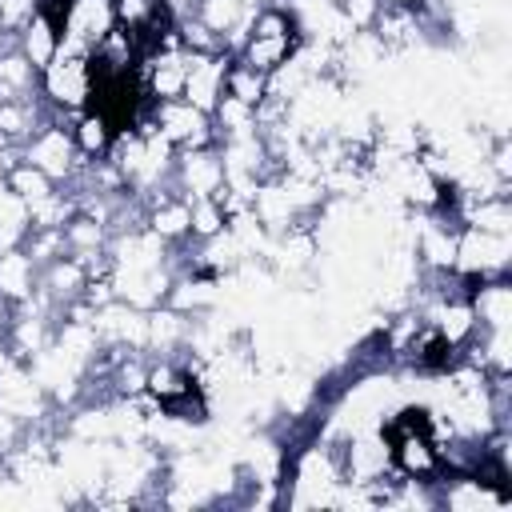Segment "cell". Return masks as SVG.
I'll return each instance as SVG.
<instances>
[{
  "label": "cell",
  "instance_id": "obj_1",
  "mask_svg": "<svg viewBox=\"0 0 512 512\" xmlns=\"http://www.w3.org/2000/svg\"><path fill=\"white\" fill-rule=\"evenodd\" d=\"M28 164H36L52 180L68 176L72 172V140H68V132L64 128H52V124L40 128L32 136V144H28Z\"/></svg>",
  "mask_w": 512,
  "mask_h": 512
},
{
  "label": "cell",
  "instance_id": "obj_2",
  "mask_svg": "<svg viewBox=\"0 0 512 512\" xmlns=\"http://www.w3.org/2000/svg\"><path fill=\"white\" fill-rule=\"evenodd\" d=\"M180 176H184V188L196 196H216L220 184H224V164L212 156V152H200L192 148L184 160H180Z\"/></svg>",
  "mask_w": 512,
  "mask_h": 512
},
{
  "label": "cell",
  "instance_id": "obj_3",
  "mask_svg": "<svg viewBox=\"0 0 512 512\" xmlns=\"http://www.w3.org/2000/svg\"><path fill=\"white\" fill-rule=\"evenodd\" d=\"M32 256L24 252H4L0 256V296H12V300H24L32 292Z\"/></svg>",
  "mask_w": 512,
  "mask_h": 512
},
{
  "label": "cell",
  "instance_id": "obj_4",
  "mask_svg": "<svg viewBox=\"0 0 512 512\" xmlns=\"http://www.w3.org/2000/svg\"><path fill=\"white\" fill-rule=\"evenodd\" d=\"M12 192L32 208V204H40V200L52 196V176H44L36 164H20V168L12 172Z\"/></svg>",
  "mask_w": 512,
  "mask_h": 512
},
{
  "label": "cell",
  "instance_id": "obj_5",
  "mask_svg": "<svg viewBox=\"0 0 512 512\" xmlns=\"http://www.w3.org/2000/svg\"><path fill=\"white\" fill-rule=\"evenodd\" d=\"M108 144V120L96 112V116H84L80 120V148L84 152H100Z\"/></svg>",
  "mask_w": 512,
  "mask_h": 512
}]
</instances>
